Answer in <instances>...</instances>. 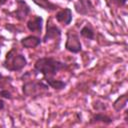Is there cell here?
Returning <instances> with one entry per match:
<instances>
[{
	"label": "cell",
	"mask_w": 128,
	"mask_h": 128,
	"mask_svg": "<svg viewBox=\"0 0 128 128\" xmlns=\"http://www.w3.org/2000/svg\"><path fill=\"white\" fill-rule=\"evenodd\" d=\"M41 43H42V38H40V36H38V35H28V36L23 37L20 40L21 46L26 49L36 48Z\"/></svg>",
	"instance_id": "10"
},
{
	"label": "cell",
	"mask_w": 128,
	"mask_h": 128,
	"mask_svg": "<svg viewBox=\"0 0 128 128\" xmlns=\"http://www.w3.org/2000/svg\"><path fill=\"white\" fill-rule=\"evenodd\" d=\"M92 106H93V109L95 111H97V112H103V111H105L107 109L106 104L104 102L100 101V100H96L95 102H93Z\"/></svg>",
	"instance_id": "16"
},
{
	"label": "cell",
	"mask_w": 128,
	"mask_h": 128,
	"mask_svg": "<svg viewBox=\"0 0 128 128\" xmlns=\"http://www.w3.org/2000/svg\"><path fill=\"white\" fill-rule=\"evenodd\" d=\"M34 71L37 74H41L43 78L54 77L58 72L62 70H67L69 65L61 60L54 57H40L34 63Z\"/></svg>",
	"instance_id": "1"
},
{
	"label": "cell",
	"mask_w": 128,
	"mask_h": 128,
	"mask_svg": "<svg viewBox=\"0 0 128 128\" xmlns=\"http://www.w3.org/2000/svg\"><path fill=\"white\" fill-rule=\"evenodd\" d=\"M43 80L49 85L50 88L54 89L55 91H61L66 88L67 82L60 80V79H55L54 77H48V78H43Z\"/></svg>",
	"instance_id": "13"
},
{
	"label": "cell",
	"mask_w": 128,
	"mask_h": 128,
	"mask_svg": "<svg viewBox=\"0 0 128 128\" xmlns=\"http://www.w3.org/2000/svg\"><path fill=\"white\" fill-rule=\"evenodd\" d=\"M113 118L103 112H97L92 114L91 118H90V124L93 123H102L105 125H110L113 123Z\"/></svg>",
	"instance_id": "11"
},
{
	"label": "cell",
	"mask_w": 128,
	"mask_h": 128,
	"mask_svg": "<svg viewBox=\"0 0 128 128\" xmlns=\"http://www.w3.org/2000/svg\"><path fill=\"white\" fill-rule=\"evenodd\" d=\"M67 1H69V2H71V1H72V0H67Z\"/></svg>",
	"instance_id": "24"
},
{
	"label": "cell",
	"mask_w": 128,
	"mask_h": 128,
	"mask_svg": "<svg viewBox=\"0 0 128 128\" xmlns=\"http://www.w3.org/2000/svg\"><path fill=\"white\" fill-rule=\"evenodd\" d=\"M112 1L119 7H124L127 3V0H112Z\"/></svg>",
	"instance_id": "19"
},
{
	"label": "cell",
	"mask_w": 128,
	"mask_h": 128,
	"mask_svg": "<svg viewBox=\"0 0 128 128\" xmlns=\"http://www.w3.org/2000/svg\"><path fill=\"white\" fill-rule=\"evenodd\" d=\"M3 77H4V76H3V74H2V73H1V72H0V80H1V79H2V78H3Z\"/></svg>",
	"instance_id": "22"
},
{
	"label": "cell",
	"mask_w": 128,
	"mask_h": 128,
	"mask_svg": "<svg viewBox=\"0 0 128 128\" xmlns=\"http://www.w3.org/2000/svg\"><path fill=\"white\" fill-rule=\"evenodd\" d=\"M27 58L18 50L17 47H12L5 55L2 62V67L9 72H20L27 66Z\"/></svg>",
	"instance_id": "3"
},
{
	"label": "cell",
	"mask_w": 128,
	"mask_h": 128,
	"mask_svg": "<svg viewBox=\"0 0 128 128\" xmlns=\"http://www.w3.org/2000/svg\"><path fill=\"white\" fill-rule=\"evenodd\" d=\"M0 98L6 99V100H11L13 98V96H12V93L8 89L2 88V89H0Z\"/></svg>",
	"instance_id": "18"
},
{
	"label": "cell",
	"mask_w": 128,
	"mask_h": 128,
	"mask_svg": "<svg viewBox=\"0 0 128 128\" xmlns=\"http://www.w3.org/2000/svg\"><path fill=\"white\" fill-rule=\"evenodd\" d=\"M15 2H16V10L13 12V17L17 21L23 22L31 13V8L25 0H15Z\"/></svg>",
	"instance_id": "7"
},
{
	"label": "cell",
	"mask_w": 128,
	"mask_h": 128,
	"mask_svg": "<svg viewBox=\"0 0 128 128\" xmlns=\"http://www.w3.org/2000/svg\"><path fill=\"white\" fill-rule=\"evenodd\" d=\"M43 21L44 20L41 16L35 15L26 22V27L30 32L35 33L37 35H41L43 30Z\"/></svg>",
	"instance_id": "9"
},
{
	"label": "cell",
	"mask_w": 128,
	"mask_h": 128,
	"mask_svg": "<svg viewBox=\"0 0 128 128\" xmlns=\"http://www.w3.org/2000/svg\"><path fill=\"white\" fill-rule=\"evenodd\" d=\"M127 102H128V94L127 93H123V94L119 95L114 100L112 106H113V108H114V110L116 112H120L121 110H123L126 107Z\"/></svg>",
	"instance_id": "14"
},
{
	"label": "cell",
	"mask_w": 128,
	"mask_h": 128,
	"mask_svg": "<svg viewBox=\"0 0 128 128\" xmlns=\"http://www.w3.org/2000/svg\"><path fill=\"white\" fill-rule=\"evenodd\" d=\"M7 1H8V0H0V6L5 5V4L7 3Z\"/></svg>",
	"instance_id": "21"
},
{
	"label": "cell",
	"mask_w": 128,
	"mask_h": 128,
	"mask_svg": "<svg viewBox=\"0 0 128 128\" xmlns=\"http://www.w3.org/2000/svg\"><path fill=\"white\" fill-rule=\"evenodd\" d=\"M4 28H5L6 30H8L9 32L14 33V34H17V33H21V32H22L21 29H19L15 24H12V23H7V24H5Z\"/></svg>",
	"instance_id": "17"
},
{
	"label": "cell",
	"mask_w": 128,
	"mask_h": 128,
	"mask_svg": "<svg viewBox=\"0 0 128 128\" xmlns=\"http://www.w3.org/2000/svg\"><path fill=\"white\" fill-rule=\"evenodd\" d=\"M3 46V44L2 43H0V55H1V47Z\"/></svg>",
	"instance_id": "23"
},
{
	"label": "cell",
	"mask_w": 128,
	"mask_h": 128,
	"mask_svg": "<svg viewBox=\"0 0 128 128\" xmlns=\"http://www.w3.org/2000/svg\"><path fill=\"white\" fill-rule=\"evenodd\" d=\"M5 106H6V102L3 98H0V111L4 110L5 109Z\"/></svg>",
	"instance_id": "20"
},
{
	"label": "cell",
	"mask_w": 128,
	"mask_h": 128,
	"mask_svg": "<svg viewBox=\"0 0 128 128\" xmlns=\"http://www.w3.org/2000/svg\"><path fill=\"white\" fill-rule=\"evenodd\" d=\"M61 37H62V30L55 25L51 19L47 20L46 23V28H45V33L42 38V43H47L50 40L57 41V46L59 47V44L61 42Z\"/></svg>",
	"instance_id": "5"
},
{
	"label": "cell",
	"mask_w": 128,
	"mask_h": 128,
	"mask_svg": "<svg viewBox=\"0 0 128 128\" xmlns=\"http://www.w3.org/2000/svg\"><path fill=\"white\" fill-rule=\"evenodd\" d=\"M35 5H37L39 8L47 11V12H54L59 10L60 6L56 3H53L49 0H31Z\"/></svg>",
	"instance_id": "12"
},
{
	"label": "cell",
	"mask_w": 128,
	"mask_h": 128,
	"mask_svg": "<svg viewBox=\"0 0 128 128\" xmlns=\"http://www.w3.org/2000/svg\"><path fill=\"white\" fill-rule=\"evenodd\" d=\"M49 85L42 79H27L23 81L22 85V93L25 97L37 99L40 97H44L49 95Z\"/></svg>",
	"instance_id": "2"
},
{
	"label": "cell",
	"mask_w": 128,
	"mask_h": 128,
	"mask_svg": "<svg viewBox=\"0 0 128 128\" xmlns=\"http://www.w3.org/2000/svg\"><path fill=\"white\" fill-rule=\"evenodd\" d=\"M64 48L72 54H78L82 51V43L80 41L79 34H77L72 29H69L66 32V41Z\"/></svg>",
	"instance_id": "4"
},
{
	"label": "cell",
	"mask_w": 128,
	"mask_h": 128,
	"mask_svg": "<svg viewBox=\"0 0 128 128\" xmlns=\"http://www.w3.org/2000/svg\"><path fill=\"white\" fill-rule=\"evenodd\" d=\"M74 10L77 14L82 16H92L96 15V8L91 0H77L74 2Z\"/></svg>",
	"instance_id": "6"
},
{
	"label": "cell",
	"mask_w": 128,
	"mask_h": 128,
	"mask_svg": "<svg viewBox=\"0 0 128 128\" xmlns=\"http://www.w3.org/2000/svg\"><path fill=\"white\" fill-rule=\"evenodd\" d=\"M55 20L62 24L63 26H68L69 24H71L72 20H73V13H72V9L69 7H64L59 9L55 15H54Z\"/></svg>",
	"instance_id": "8"
},
{
	"label": "cell",
	"mask_w": 128,
	"mask_h": 128,
	"mask_svg": "<svg viewBox=\"0 0 128 128\" xmlns=\"http://www.w3.org/2000/svg\"><path fill=\"white\" fill-rule=\"evenodd\" d=\"M79 35L85 39L88 40H94L95 39V31L90 23H86L79 31Z\"/></svg>",
	"instance_id": "15"
}]
</instances>
